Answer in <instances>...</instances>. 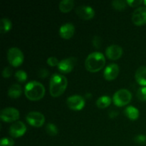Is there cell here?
<instances>
[{
  "label": "cell",
  "instance_id": "obj_1",
  "mask_svg": "<svg viewBox=\"0 0 146 146\" xmlns=\"http://www.w3.org/2000/svg\"><path fill=\"white\" fill-rule=\"evenodd\" d=\"M68 85L67 78L60 74H53L50 78L49 91L53 97H58L63 94Z\"/></svg>",
  "mask_w": 146,
  "mask_h": 146
},
{
  "label": "cell",
  "instance_id": "obj_2",
  "mask_svg": "<svg viewBox=\"0 0 146 146\" xmlns=\"http://www.w3.org/2000/svg\"><path fill=\"white\" fill-rule=\"evenodd\" d=\"M24 94L31 101H38L44 97L45 88L41 83L36 81H31L25 85Z\"/></svg>",
  "mask_w": 146,
  "mask_h": 146
},
{
  "label": "cell",
  "instance_id": "obj_3",
  "mask_svg": "<svg viewBox=\"0 0 146 146\" xmlns=\"http://www.w3.org/2000/svg\"><path fill=\"white\" fill-rule=\"evenodd\" d=\"M106 63L104 54L98 51H94L88 55L85 60V67L91 72H97L103 68Z\"/></svg>",
  "mask_w": 146,
  "mask_h": 146
},
{
  "label": "cell",
  "instance_id": "obj_4",
  "mask_svg": "<svg viewBox=\"0 0 146 146\" xmlns=\"http://www.w3.org/2000/svg\"><path fill=\"white\" fill-rule=\"evenodd\" d=\"M132 99V94L126 88H121L115 92L113 96V101L117 106H123L129 104Z\"/></svg>",
  "mask_w": 146,
  "mask_h": 146
},
{
  "label": "cell",
  "instance_id": "obj_5",
  "mask_svg": "<svg viewBox=\"0 0 146 146\" xmlns=\"http://www.w3.org/2000/svg\"><path fill=\"white\" fill-rule=\"evenodd\" d=\"M7 59L13 66H19L24 61V54L17 47H11L7 51Z\"/></svg>",
  "mask_w": 146,
  "mask_h": 146
},
{
  "label": "cell",
  "instance_id": "obj_6",
  "mask_svg": "<svg viewBox=\"0 0 146 146\" xmlns=\"http://www.w3.org/2000/svg\"><path fill=\"white\" fill-rule=\"evenodd\" d=\"M0 118L5 122L16 121L19 118V112L14 107H7L3 108L0 112Z\"/></svg>",
  "mask_w": 146,
  "mask_h": 146
},
{
  "label": "cell",
  "instance_id": "obj_7",
  "mask_svg": "<svg viewBox=\"0 0 146 146\" xmlns=\"http://www.w3.org/2000/svg\"><path fill=\"white\" fill-rule=\"evenodd\" d=\"M26 120L29 124L34 127H41L45 122V117L38 111H31L27 113Z\"/></svg>",
  "mask_w": 146,
  "mask_h": 146
},
{
  "label": "cell",
  "instance_id": "obj_8",
  "mask_svg": "<svg viewBox=\"0 0 146 146\" xmlns=\"http://www.w3.org/2000/svg\"><path fill=\"white\" fill-rule=\"evenodd\" d=\"M66 104L70 109L80 111L85 106V100L80 95H72L67 98Z\"/></svg>",
  "mask_w": 146,
  "mask_h": 146
},
{
  "label": "cell",
  "instance_id": "obj_9",
  "mask_svg": "<svg viewBox=\"0 0 146 146\" xmlns=\"http://www.w3.org/2000/svg\"><path fill=\"white\" fill-rule=\"evenodd\" d=\"M27 131V126L25 124L20 121H17L13 123L9 127V133L11 137L19 138L22 136Z\"/></svg>",
  "mask_w": 146,
  "mask_h": 146
},
{
  "label": "cell",
  "instance_id": "obj_10",
  "mask_svg": "<svg viewBox=\"0 0 146 146\" xmlns=\"http://www.w3.org/2000/svg\"><path fill=\"white\" fill-rule=\"evenodd\" d=\"M132 21L135 25L146 24V7H139L133 11L131 17Z\"/></svg>",
  "mask_w": 146,
  "mask_h": 146
},
{
  "label": "cell",
  "instance_id": "obj_11",
  "mask_svg": "<svg viewBox=\"0 0 146 146\" xmlns=\"http://www.w3.org/2000/svg\"><path fill=\"white\" fill-rule=\"evenodd\" d=\"M76 63V58L75 57H68L61 60L58 64V69L63 74H67L72 71Z\"/></svg>",
  "mask_w": 146,
  "mask_h": 146
},
{
  "label": "cell",
  "instance_id": "obj_12",
  "mask_svg": "<svg viewBox=\"0 0 146 146\" xmlns=\"http://www.w3.org/2000/svg\"><path fill=\"white\" fill-rule=\"evenodd\" d=\"M76 13L80 18L90 19L95 15V10L88 5H81L76 9Z\"/></svg>",
  "mask_w": 146,
  "mask_h": 146
},
{
  "label": "cell",
  "instance_id": "obj_13",
  "mask_svg": "<svg viewBox=\"0 0 146 146\" xmlns=\"http://www.w3.org/2000/svg\"><path fill=\"white\" fill-rule=\"evenodd\" d=\"M119 66L116 64H110L106 66L104 71V77L108 81L113 80L119 74Z\"/></svg>",
  "mask_w": 146,
  "mask_h": 146
},
{
  "label": "cell",
  "instance_id": "obj_14",
  "mask_svg": "<svg viewBox=\"0 0 146 146\" xmlns=\"http://www.w3.org/2000/svg\"><path fill=\"white\" fill-rule=\"evenodd\" d=\"M106 54L110 59L116 60L123 54V49L118 44H111L106 49Z\"/></svg>",
  "mask_w": 146,
  "mask_h": 146
},
{
  "label": "cell",
  "instance_id": "obj_15",
  "mask_svg": "<svg viewBox=\"0 0 146 146\" xmlns=\"http://www.w3.org/2000/svg\"><path fill=\"white\" fill-rule=\"evenodd\" d=\"M75 31V27L71 22H67L62 24L59 28V34L61 38L68 39L73 36Z\"/></svg>",
  "mask_w": 146,
  "mask_h": 146
},
{
  "label": "cell",
  "instance_id": "obj_16",
  "mask_svg": "<svg viewBox=\"0 0 146 146\" xmlns=\"http://www.w3.org/2000/svg\"><path fill=\"white\" fill-rule=\"evenodd\" d=\"M135 78L138 84L142 86H146V66H141L137 68Z\"/></svg>",
  "mask_w": 146,
  "mask_h": 146
},
{
  "label": "cell",
  "instance_id": "obj_17",
  "mask_svg": "<svg viewBox=\"0 0 146 146\" xmlns=\"http://www.w3.org/2000/svg\"><path fill=\"white\" fill-rule=\"evenodd\" d=\"M7 93L10 98H17L22 94V88L19 84H14L9 87Z\"/></svg>",
  "mask_w": 146,
  "mask_h": 146
},
{
  "label": "cell",
  "instance_id": "obj_18",
  "mask_svg": "<svg viewBox=\"0 0 146 146\" xmlns=\"http://www.w3.org/2000/svg\"><path fill=\"white\" fill-rule=\"evenodd\" d=\"M124 114L131 120H136L139 116V111L135 107L129 106L124 110Z\"/></svg>",
  "mask_w": 146,
  "mask_h": 146
},
{
  "label": "cell",
  "instance_id": "obj_19",
  "mask_svg": "<svg viewBox=\"0 0 146 146\" xmlns=\"http://www.w3.org/2000/svg\"><path fill=\"white\" fill-rule=\"evenodd\" d=\"M74 6V0H62L59 3V9L62 12L66 13L71 11Z\"/></svg>",
  "mask_w": 146,
  "mask_h": 146
},
{
  "label": "cell",
  "instance_id": "obj_20",
  "mask_svg": "<svg viewBox=\"0 0 146 146\" xmlns=\"http://www.w3.org/2000/svg\"><path fill=\"white\" fill-rule=\"evenodd\" d=\"M111 98L108 96H101L96 100V106L99 108H105L111 104Z\"/></svg>",
  "mask_w": 146,
  "mask_h": 146
},
{
  "label": "cell",
  "instance_id": "obj_21",
  "mask_svg": "<svg viewBox=\"0 0 146 146\" xmlns=\"http://www.w3.org/2000/svg\"><path fill=\"white\" fill-rule=\"evenodd\" d=\"M11 21L9 19L4 17L0 20V32L1 34L7 32L11 29Z\"/></svg>",
  "mask_w": 146,
  "mask_h": 146
},
{
  "label": "cell",
  "instance_id": "obj_22",
  "mask_svg": "<svg viewBox=\"0 0 146 146\" xmlns=\"http://www.w3.org/2000/svg\"><path fill=\"white\" fill-rule=\"evenodd\" d=\"M45 130L46 132L49 135H51V136H54V135L58 133V128H57L55 124L51 123H49L46 125Z\"/></svg>",
  "mask_w": 146,
  "mask_h": 146
},
{
  "label": "cell",
  "instance_id": "obj_23",
  "mask_svg": "<svg viewBox=\"0 0 146 146\" xmlns=\"http://www.w3.org/2000/svg\"><path fill=\"white\" fill-rule=\"evenodd\" d=\"M14 76L19 82H24L27 79V74L23 70H18L16 71Z\"/></svg>",
  "mask_w": 146,
  "mask_h": 146
},
{
  "label": "cell",
  "instance_id": "obj_24",
  "mask_svg": "<svg viewBox=\"0 0 146 146\" xmlns=\"http://www.w3.org/2000/svg\"><path fill=\"white\" fill-rule=\"evenodd\" d=\"M127 2L123 0H113L112 1V6L118 10H123L126 7Z\"/></svg>",
  "mask_w": 146,
  "mask_h": 146
},
{
  "label": "cell",
  "instance_id": "obj_25",
  "mask_svg": "<svg viewBox=\"0 0 146 146\" xmlns=\"http://www.w3.org/2000/svg\"><path fill=\"white\" fill-rule=\"evenodd\" d=\"M137 97L142 101H146V86H141L137 91Z\"/></svg>",
  "mask_w": 146,
  "mask_h": 146
},
{
  "label": "cell",
  "instance_id": "obj_26",
  "mask_svg": "<svg viewBox=\"0 0 146 146\" xmlns=\"http://www.w3.org/2000/svg\"><path fill=\"white\" fill-rule=\"evenodd\" d=\"M14 144V140L10 138H3L0 141V146H13Z\"/></svg>",
  "mask_w": 146,
  "mask_h": 146
},
{
  "label": "cell",
  "instance_id": "obj_27",
  "mask_svg": "<svg viewBox=\"0 0 146 146\" xmlns=\"http://www.w3.org/2000/svg\"><path fill=\"white\" fill-rule=\"evenodd\" d=\"M134 141L136 143L140 144V145H145L146 144V135H143V134L136 135L134 138Z\"/></svg>",
  "mask_w": 146,
  "mask_h": 146
},
{
  "label": "cell",
  "instance_id": "obj_28",
  "mask_svg": "<svg viewBox=\"0 0 146 146\" xmlns=\"http://www.w3.org/2000/svg\"><path fill=\"white\" fill-rule=\"evenodd\" d=\"M47 64H48L51 66H58V60L57 59L56 57L55 56H50L47 58Z\"/></svg>",
  "mask_w": 146,
  "mask_h": 146
},
{
  "label": "cell",
  "instance_id": "obj_29",
  "mask_svg": "<svg viewBox=\"0 0 146 146\" xmlns=\"http://www.w3.org/2000/svg\"><path fill=\"white\" fill-rule=\"evenodd\" d=\"M1 74H2L3 77H4V78H8L12 74V70H11V68L9 66H6L4 68Z\"/></svg>",
  "mask_w": 146,
  "mask_h": 146
},
{
  "label": "cell",
  "instance_id": "obj_30",
  "mask_svg": "<svg viewBox=\"0 0 146 146\" xmlns=\"http://www.w3.org/2000/svg\"><path fill=\"white\" fill-rule=\"evenodd\" d=\"M127 4L128 5L131 6V7H136V6H139L142 3H143V1L142 0H127Z\"/></svg>",
  "mask_w": 146,
  "mask_h": 146
},
{
  "label": "cell",
  "instance_id": "obj_31",
  "mask_svg": "<svg viewBox=\"0 0 146 146\" xmlns=\"http://www.w3.org/2000/svg\"><path fill=\"white\" fill-rule=\"evenodd\" d=\"M38 76L41 77V78H45L48 75V70H46V68H41V69L38 71Z\"/></svg>",
  "mask_w": 146,
  "mask_h": 146
},
{
  "label": "cell",
  "instance_id": "obj_32",
  "mask_svg": "<svg viewBox=\"0 0 146 146\" xmlns=\"http://www.w3.org/2000/svg\"><path fill=\"white\" fill-rule=\"evenodd\" d=\"M93 44H94V45L96 47H98L100 44H101V38L98 36H95L94 39H93Z\"/></svg>",
  "mask_w": 146,
  "mask_h": 146
},
{
  "label": "cell",
  "instance_id": "obj_33",
  "mask_svg": "<svg viewBox=\"0 0 146 146\" xmlns=\"http://www.w3.org/2000/svg\"><path fill=\"white\" fill-rule=\"evenodd\" d=\"M143 3H144V4H145V5L146 6V0H145V1H143Z\"/></svg>",
  "mask_w": 146,
  "mask_h": 146
}]
</instances>
